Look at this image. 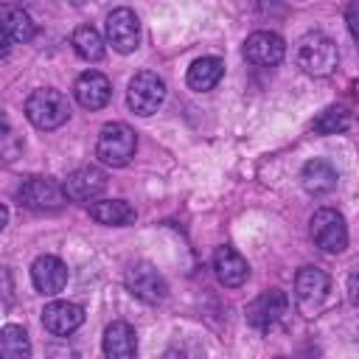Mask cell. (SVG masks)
Returning <instances> with one entry per match:
<instances>
[{
    "label": "cell",
    "instance_id": "2",
    "mask_svg": "<svg viewBox=\"0 0 359 359\" xmlns=\"http://www.w3.org/2000/svg\"><path fill=\"white\" fill-rule=\"evenodd\" d=\"M135 149H137V135H135L132 126H126L121 121H112V123L101 126L98 143H95V154H98V160L104 165H112V168L126 165L135 157Z\"/></svg>",
    "mask_w": 359,
    "mask_h": 359
},
{
    "label": "cell",
    "instance_id": "22",
    "mask_svg": "<svg viewBox=\"0 0 359 359\" xmlns=\"http://www.w3.org/2000/svg\"><path fill=\"white\" fill-rule=\"evenodd\" d=\"M73 50L84 62H101L104 59V39L93 25H79L73 31Z\"/></svg>",
    "mask_w": 359,
    "mask_h": 359
},
{
    "label": "cell",
    "instance_id": "4",
    "mask_svg": "<svg viewBox=\"0 0 359 359\" xmlns=\"http://www.w3.org/2000/svg\"><path fill=\"white\" fill-rule=\"evenodd\" d=\"M309 224H311V238L323 252L337 255L348 247V227H345V219L339 210L320 208V210H314Z\"/></svg>",
    "mask_w": 359,
    "mask_h": 359
},
{
    "label": "cell",
    "instance_id": "23",
    "mask_svg": "<svg viewBox=\"0 0 359 359\" xmlns=\"http://www.w3.org/2000/svg\"><path fill=\"white\" fill-rule=\"evenodd\" d=\"M0 356L3 359H28L31 356L28 334L20 325H6L0 331Z\"/></svg>",
    "mask_w": 359,
    "mask_h": 359
},
{
    "label": "cell",
    "instance_id": "3",
    "mask_svg": "<svg viewBox=\"0 0 359 359\" xmlns=\"http://www.w3.org/2000/svg\"><path fill=\"white\" fill-rule=\"evenodd\" d=\"M25 118L36 129H59L70 118V104H67L65 93L53 90V87H42V90H34L28 95Z\"/></svg>",
    "mask_w": 359,
    "mask_h": 359
},
{
    "label": "cell",
    "instance_id": "11",
    "mask_svg": "<svg viewBox=\"0 0 359 359\" xmlns=\"http://www.w3.org/2000/svg\"><path fill=\"white\" fill-rule=\"evenodd\" d=\"M286 42L275 31H255L244 39V59L255 67H272L283 59Z\"/></svg>",
    "mask_w": 359,
    "mask_h": 359
},
{
    "label": "cell",
    "instance_id": "10",
    "mask_svg": "<svg viewBox=\"0 0 359 359\" xmlns=\"http://www.w3.org/2000/svg\"><path fill=\"white\" fill-rule=\"evenodd\" d=\"M126 289L143 300V303H160L168 294V283L165 278L151 266V264H132L126 269Z\"/></svg>",
    "mask_w": 359,
    "mask_h": 359
},
{
    "label": "cell",
    "instance_id": "18",
    "mask_svg": "<svg viewBox=\"0 0 359 359\" xmlns=\"http://www.w3.org/2000/svg\"><path fill=\"white\" fill-rule=\"evenodd\" d=\"M137 351V334L129 323L115 320L112 325H107L104 331V353L112 359H129Z\"/></svg>",
    "mask_w": 359,
    "mask_h": 359
},
{
    "label": "cell",
    "instance_id": "27",
    "mask_svg": "<svg viewBox=\"0 0 359 359\" xmlns=\"http://www.w3.org/2000/svg\"><path fill=\"white\" fill-rule=\"evenodd\" d=\"M70 3H73V6H81V3H87V0H70Z\"/></svg>",
    "mask_w": 359,
    "mask_h": 359
},
{
    "label": "cell",
    "instance_id": "7",
    "mask_svg": "<svg viewBox=\"0 0 359 359\" xmlns=\"http://www.w3.org/2000/svg\"><path fill=\"white\" fill-rule=\"evenodd\" d=\"M20 202L34 210H59L67 202L65 185L50 177H31L20 185Z\"/></svg>",
    "mask_w": 359,
    "mask_h": 359
},
{
    "label": "cell",
    "instance_id": "1",
    "mask_svg": "<svg viewBox=\"0 0 359 359\" xmlns=\"http://www.w3.org/2000/svg\"><path fill=\"white\" fill-rule=\"evenodd\" d=\"M294 59H297V67L306 76L323 79V76H331L334 73V67L339 62V53H337L334 39H328L325 34L311 31V34L300 36L297 50H294Z\"/></svg>",
    "mask_w": 359,
    "mask_h": 359
},
{
    "label": "cell",
    "instance_id": "14",
    "mask_svg": "<svg viewBox=\"0 0 359 359\" xmlns=\"http://www.w3.org/2000/svg\"><path fill=\"white\" fill-rule=\"evenodd\" d=\"M73 95L76 101L84 107V109H101L107 107V101L112 98V87H109V79L98 70H87L76 79L73 84Z\"/></svg>",
    "mask_w": 359,
    "mask_h": 359
},
{
    "label": "cell",
    "instance_id": "13",
    "mask_svg": "<svg viewBox=\"0 0 359 359\" xmlns=\"http://www.w3.org/2000/svg\"><path fill=\"white\" fill-rule=\"evenodd\" d=\"M81 323H84V311H81V306H76V303L50 300V303L42 309V325H45V331H50L53 337H67V334H73Z\"/></svg>",
    "mask_w": 359,
    "mask_h": 359
},
{
    "label": "cell",
    "instance_id": "8",
    "mask_svg": "<svg viewBox=\"0 0 359 359\" xmlns=\"http://www.w3.org/2000/svg\"><path fill=\"white\" fill-rule=\"evenodd\" d=\"M328 275L320 269V266H303L294 278V297H297V306L303 309V314H314L320 311V306L325 303V294H328Z\"/></svg>",
    "mask_w": 359,
    "mask_h": 359
},
{
    "label": "cell",
    "instance_id": "5",
    "mask_svg": "<svg viewBox=\"0 0 359 359\" xmlns=\"http://www.w3.org/2000/svg\"><path fill=\"white\" fill-rule=\"evenodd\" d=\"M163 101H165V81L151 70L135 73V79L129 81V90H126L129 109L137 115H151L160 109Z\"/></svg>",
    "mask_w": 359,
    "mask_h": 359
},
{
    "label": "cell",
    "instance_id": "15",
    "mask_svg": "<svg viewBox=\"0 0 359 359\" xmlns=\"http://www.w3.org/2000/svg\"><path fill=\"white\" fill-rule=\"evenodd\" d=\"M31 280L36 286V292L42 294H56L65 289L67 283V266L56 258V255H39L31 264Z\"/></svg>",
    "mask_w": 359,
    "mask_h": 359
},
{
    "label": "cell",
    "instance_id": "20",
    "mask_svg": "<svg viewBox=\"0 0 359 359\" xmlns=\"http://www.w3.org/2000/svg\"><path fill=\"white\" fill-rule=\"evenodd\" d=\"M90 216L98 224L121 227V224H132L137 213H135V208L126 199H101V202H93L90 205Z\"/></svg>",
    "mask_w": 359,
    "mask_h": 359
},
{
    "label": "cell",
    "instance_id": "6",
    "mask_svg": "<svg viewBox=\"0 0 359 359\" xmlns=\"http://www.w3.org/2000/svg\"><path fill=\"white\" fill-rule=\"evenodd\" d=\"M289 311V297L280 289H266L261 292L250 306H247V320L258 331H272Z\"/></svg>",
    "mask_w": 359,
    "mask_h": 359
},
{
    "label": "cell",
    "instance_id": "12",
    "mask_svg": "<svg viewBox=\"0 0 359 359\" xmlns=\"http://www.w3.org/2000/svg\"><path fill=\"white\" fill-rule=\"evenodd\" d=\"M104 188H107V174L95 165H81V168L70 171L65 180V194L73 202L95 199L98 194H104Z\"/></svg>",
    "mask_w": 359,
    "mask_h": 359
},
{
    "label": "cell",
    "instance_id": "16",
    "mask_svg": "<svg viewBox=\"0 0 359 359\" xmlns=\"http://www.w3.org/2000/svg\"><path fill=\"white\" fill-rule=\"evenodd\" d=\"M213 272H216L219 283L227 286V289H236V286H241L250 278L247 261L233 247H219L216 250V255H213Z\"/></svg>",
    "mask_w": 359,
    "mask_h": 359
},
{
    "label": "cell",
    "instance_id": "26",
    "mask_svg": "<svg viewBox=\"0 0 359 359\" xmlns=\"http://www.w3.org/2000/svg\"><path fill=\"white\" fill-rule=\"evenodd\" d=\"M348 297L353 306H359V269H353L348 278Z\"/></svg>",
    "mask_w": 359,
    "mask_h": 359
},
{
    "label": "cell",
    "instance_id": "17",
    "mask_svg": "<svg viewBox=\"0 0 359 359\" xmlns=\"http://www.w3.org/2000/svg\"><path fill=\"white\" fill-rule=\"evenodd\" d=\"M337 168L325 160H309L300 171V182L311 196H325L337 188Z\"/></svg>",
    "mask_w": 359,
    "mask_h": 359
},
{
    "label": "cell",
    "instance_id": "21",
    "mask_svg": "<svg viewBox=\"0 0 359 359\" xmlns=\"http://www.w3.org/2000/svg\"><path fill=\"white\" fill-rule=\"evenodd\" d=\"M3 36L11 42H28L34 36V20L17 6H3Z\"/></svg>",
    "mask_w": 359,
    "mask_h": 359
},
{
    "label": "cell",
    "instance_id": "9",
    "mask_svg": "<svg viewBox=\"0 0 359 359\" xmlns=\"http://www.w3.org/2000/svg\"><path fill=\"white\" fill-rule=\"evenodd\" d=\"M104 31H107V42L118 53H132L140 42V22H137V14L132 8L109 11V17L104 22Z\"/></svg>",
    "mask_w": 359,
    "mask_h": 359
},
{
    "label": "cell",
    "instance_id": "19",
    "mask_svg": "<svg viewBox=\"0 0 359 359\" xmlns=\"http://www.w3.org/2000/svg\"><path fill=\"white\" fill-rule=\"evenodd\" d=\"M224 76V62L219 56H202L196 59L191 67H188V87L196 90V93H205V90H213L219 84V79Z\"/></svg>",
    "mask_w": 359,
    "mask_h": 359
},
{
    "label": "cell",
    "instance_id": "25",
    "mask_svg": "<svg viewBox=\"0 0 359 359\" xmlns=\"http://www.w3.org/2000/svg\"><path fill=\"white\" fill-rule=\"evenodd\" d=\"M345 22H348L353 39L359 42V0H353V3L348 6V11H345Z\"/></svg>",
    "mask_w": 359,
    "mask_h": 359
},
{
    "label": "cell",
    "instance_id": "24",
    "mask_svg": "<svg viewBox=\"0 0 359 359\" xmlns=\"http://www.w3.org/2000/svg\"><path fill=\"white\" fill-rule=\"evenodd\" d=\"M351 112L345 109V107H328V109H323L317 118H314V123H311V129L317 132V135H337V132H345L348 126H351Z\"/></svg>",
    "mask_w": 359,
    "mask_h": 359
}]
</instances>
